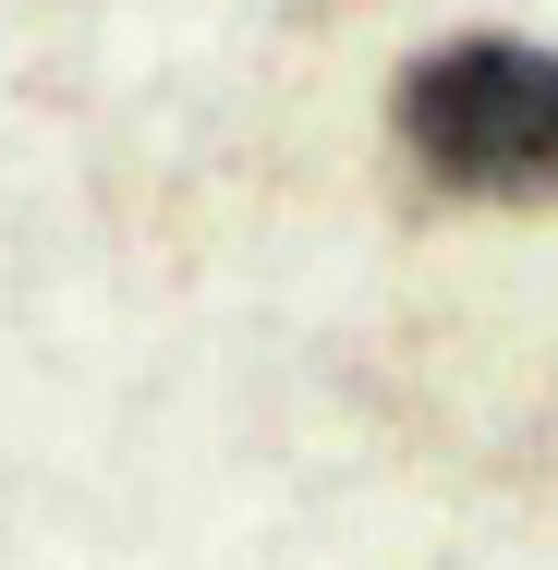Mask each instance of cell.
I'll list each match as a JSON object with an SVG mask.
<instances>
[{"label":"cell","mask_w":558,"mask_h":570,"mask_svg":"<svg viewBox=\"0 0 558 570\" xmlns=\"http://www.w3.org/2000/svg\"><path fill=\"white\" fill-rule=\"evenodd\" d=\"M401 146L438 195L547 207L558 195V49L535 37H449L401 73Z\"/></svg>","instance_id":"1"}]
</instances>
